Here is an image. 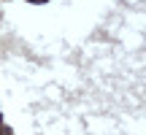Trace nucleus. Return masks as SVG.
<instances>
[{
    "mask_svg": "<svg viewBox=\"0 0 146 135\" xmlns=\"http://www.w3.org/2000/svg\"><path fill=\"white\" fill-rule=\"evenodd\" d=\"M30 3H46V0H30Z\"/></svg>",
    "mask_w": 146,
    "mask_h": 135,
    "instance_id": "obj_1",
    "label": "nucleus"
}]
</instances>
